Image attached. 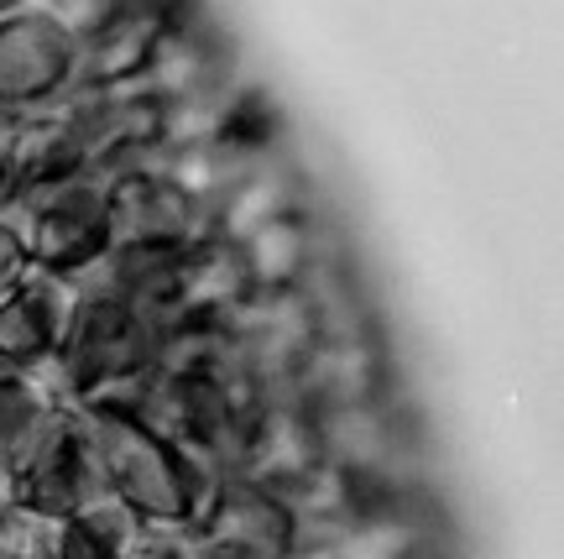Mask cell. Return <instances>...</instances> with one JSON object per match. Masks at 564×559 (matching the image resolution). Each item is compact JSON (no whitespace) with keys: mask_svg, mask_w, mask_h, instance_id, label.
Listing matches in <instances>:
<instances>
[{"mask_svg":"<svg viewBox=\"0 0 564 559\" xmlns=\"http://www.w3.org/2000/svg\"><path fill=\"white\" fill-rule=\"evenodd\" d=\"M89 444L100 455L110 497H121L141 523H194L215 476L199 460H188L178 444L152 434L147 423L105 413V408H79Z\"/></svg>","mask_w":564,"mask_h":559,"instance_id":"obj_1","label":"cell"},{"mask_svg":"<svg viewBox=\"0 0 564 559\" xmlns=\"http://www.w3.org/2000/svg\"><path fill=\"white\" fill-rule=\"evenodd\" d=\"M0 221L21 230L32 267L79 278L84 267H95L110 251V179L74 173L47 189H17V200L0 209Z\"/></svg>","mask_w":564,"mask_h":559,"instance_id":"obj_2","label":"cell"},{"mask_svg":"<svg viewBox=\"0 0 564 559\" xmlns=\"http://www.w3.org/2000/svg\"><path fill=\"white\" fill-rule=\"evenodd\" d=\"M162 330L152 314H141L131 303H110V299H79L74 303V320L68 335L53 351V366L63 377L68 408H79L84 398H95L100 387L137 372H152L162 351Z\"/></svg>","mask_w":564,"mask_h":559,"instance_id":"obj_3","label":"cell"},{"mask_svg":"<svg viewBox=\"0 0 564 559\" xmlns=\"http://www.w3.org/2000/svg\"><path fill=\"white\" fill-rule=\"evenodd\" d=\"M6 465H11V476H17V502L21 507H37L47 518H68V513H79V507H89L95 497L110 492L79 408L42 413V419L21 434V444L11 450Z\"/></svg>","mask_w":564,"mask_h":559,"instance_id":"obj_4","label":"cell"},{"mask_svg":"<svg viewBox=\"0 0 564 559\" xmlns=\"http://www.w3.org/2000/svg\"><path fill=\"white\" fill-rule=\"evenodd\" d=\"M79 37L47 11H0V110H42L74 84Z\"/></svg>","mask_w":564,"mask_h":559,"instance_id":"obj_5","label":"cell"},{"mask_svg":"<svg viewBox=\"0 0 564 559\" xmlns=\"http://www.w3.org/2000/svg\"><path fill=\"white\" fill-rule=\"evenodd\" d=\"M204 555L236 559H288L293 555V513L278 492H267L246 476H220L194 518Z\"/></svg>","mask_w":564,"mask_h":559,"instance_id":"obj_6","label":"cell"},{"mask_svg":"<svg viewBox=\"0 0 564 559\" xmlns=\"http://www.w3.org/2000/svg\"><path fill=\"white\" fill-rule=\"evenodd\" d=\"M230 47L225 32L209 21L199 0H178V11L167 17L152 63L141 74V89L158 100H194V95H215L230 89Z\"/></svg>","mask_w":564,"mask_h":559,"instance_id":"obj_7","label":"cell"},{"mask_svg":"<svg viewBox=\"0 0 564 559\" xmlns=\"http://www.w3.org/2000/svg\"><path fill=\"white\" fill-rule=\"evenodd\" d=\"M319 460H324V444H319L314 408L299 398H262L251 423H246L236 476L257 481L267 492H282V486H293L299 476H308Z\"/></svg>","mask_w":564,"mask_h":559,"instance_id":"obj_8","label":"cell"},{"mask_svg":"<svg viewBox=\"0 0 564 559\" xmlns=\"http://www.w3.org/2000/svg\"><path fill=\"white\" fill-rule=\"evenodd\" d=\"M74 303H79V293H74L68 278L26 267L17 288L0 299V366L6 372H26L42 356H53L63 335H68Z\"/></svg>","mask_w":564,"mask_h":559,"instance_id":"obj_9","label":"cell"},{"mask_svg":"<svg viewBox=\"0 0 564 559\" xmlns=\"http://www.w3.org/2000/svg\"><path fill=\"white\" fill-rule=\"evenodd\" d=\"M204 236V215L152 168L110 179V246H188Z\"/></svg>","mask_w":564,"mask_h":559,"instance_id":"obj_10","label":"cell"},{"mask_svg":"<svg viewBox=\"0 0 564 559\" xmlns=\"http://www.w3.org/2000/svg\"><path fill=\"white\" fill-rule=\"evenodd\" d=\"M293 398L308 408H345V402L387 398V356L371 330L356 335H319L308 361L293 377Z\"/></svg>","mask_w":564,"mask_h":559,"instance_id":"obj_11","label":"cell"},{"mask_svg":"<svg viewBox=\"0 0 564 559\" xmlns=\"http://www.w3.org/2000/svg\"><path fill=\"white\" fill-rule=\"evenodd\" d=\"M251 293L241 267V251L215 236L188 240L173 267V293H167V324H215Z\"/></svg>","mask_w":564,"mask_h":559,"instance_id":"obj_12","label":"cell"},{"mask_svg":"<svg viewBox=\"0 0 564 559\" xmlns=\"http://www.w3.org/2000/svg\"><path fill=\"white\" fill-rule=\"evenodd\" d=\"M288 209H303L299 179H293V173L282 168V158L272 152V158L251 162L241 179L225 189L220 204L204 215V236L225 240V246H241L246 236H257L267 221H278Z\"/></svg>","mask_w":564,"mask_h":559,"instance_id":"obj_13","label":"cell"},{"mask_svg":"<svg viewBox=\"0 0 564 559\" xmlns=\"http://www.w3.org/2000/svg\"><path fill=\"white\" fill-rule=\"evenodd\" d=\"M241 267L251 288H299L308 278V267L324 257L319 251V225L308 209H288L278 221H267L257 236H246Z\"/></svg>","mask_w":564,"mask_h":559,"instance_id":"obj_14","label":"cell"},{"mask_svg":"<svg viewBox=\"0 0 564 559\" xmlns=\"http://www.w3.org/2000/svg\"><path fill=\"white\" fill-rule=\"evenodd\" d=\"M6 168H11L17 189H47V183H63L74 173H89L74 131L53 110H26L17 120V131L6 141Z\"/></svg>","mask_w":564,"mask_h":559,"instance_id":"obj_15","label":"cell"},{"mask_svg":"<svg viewBox=\"0 0 564 559\" xmlns=\"http://www.w3.org/2000/svg\"><path fill=\"white\" fill-rule=\"evenodd\" d=\"M137 528H141L137 513H131L121 497L105 492V497H95L89 507H79V513H68V518L58 523V549H53V559H121Z\"/></svg>","mask_w":564,"mask_h":559,"instance_id":"obj_16","label":"cell"},{"mask_svg":"<svg viewBox=\"0 0 564 559\" xmlns=\"http://www.w3.org/2000/svg\"><path fill=\"white\" fill-rule=\"evenodd\" d=\"M58 523L37 507H6L0 513V559H53L58 549Z\"/></svg>","mask_w":564,"mask_h":559,"instance_id":"obj_17","label":"cell"},{"mask_svg":"<svg viewBox=\"0 0 564 559\" xmlns=\"http://www.w3.org/2000/svg\"><path fill=\"white\" fill-rule=\"evenodd\" d=\"M42 413H53V408H42V398L26 387V377H21V372H0V460H11L21 434H26Z\"/></svg>","mask_w":564,"mask_h":559,"instance_id":"obj_18","label":"cell"},{"mask_svg":"<svg viewBox=\"0 0 564 559\" xmlns=\"http://www.w3.org/2000/svg\"><path fill=\"white\" fill-rule=\"evenodd\" d=\"M199 534L194 523H141L121 559H199Z\"/></svg>","mask_w":564,"mask_h":559,"instance_id":"obj_19","label":"cell"},{"mask_svg":"<svg viewBox=\"0 0 564 559\" xmlns=\"http://www.w3.org/2000/svg\"><path fill=\"white\" fill-rule=\"evenodd\" d=\"M32 267V257H26V240H21L17 225H6L0 221V299L17 288V278Z\"/></svg>","mask_w":564,"mask_h":559,"instance_id":"obj_20","label":"cell"},{"mask_svg":"<svg viewBox=\"0 0 564 559\" xmlns=\"http://www.w3.org/2000/svg\"><path fill=\"white\" fill-rule=\"evenodd\" d=\"M6 507H17V476H11V465L0 460V513Z\"/></svg>","mask_w":564,"mask_h":559,"instance_id":"obj_21","label":"cell"},{"mask_svg":"<svg viewBox=\"0 0 564 559\" xmlns=\"http://www.w3.org/2000/svg\"><path fill=\"white\" fill-rule=\"evenodd\" d=\"M17 200V179H11V168H6V158H0V209Z\"/></svg>","mask_w":564,"mask_h":559,"instance_id":"obj_22","label":"cell"},{"mask_svg":"<svg viewBox=\"0 0 564 559\" xmlns=\"http://www.w3.org/2000/svg\"><path fill=\"white\" fill-rule=\"evenodd\" d=\"M199 559H236V555H199Z\"/></svg>","mask_w":564,"mask_h":559,"instance_id":"obj_23","label":"cell"},{"mask_svg":"<svg viewBox=\"0 0 564 559\" xmlns=\"http://www.w3.org/2000/svg\"><path fill=\"white\" fill-rule=\"evenodd\" d=\"M0 372H6V366H0Z\"/></svg>","mask_w":564,"mask_h":559,"instance_id":"obj_24","label":"cell"}]
</instances>
